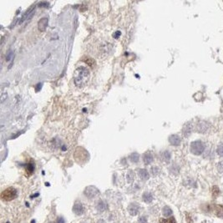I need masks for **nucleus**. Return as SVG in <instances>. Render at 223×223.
I'll use <instances>...</instances> for the list:
<instances>
[{"label": "nucleus", "instance_id": "8", "mask_svg": "<svg viewBox=\"0 0 223 223\" xmlns=\"http://www.w3.org/2000/svg\"><path fill=\"white\" fill-rule=\"evenodd\" d=\"M128 211H129L130 214L131 216L137 215L138 212H139V207L136 204L130 205L129 207H128Z\"/></svg>", "mask_w": 223, "mask_h": 223}, {"label": "nucleus", "instance_id": "22", "mask_svg": "<svg viewBox=\"0 0 223 223\" xmlns=\"http://www.w3.org/2000/svg\"><path fill=\"white\" fill-rule=\"evenodd\" d=\"M54 223H65V221L63 218H58L56 221H54Z\"/></svg>", "mask_w": 223, "mask_h": 223}, {"label": "nucleus", "instance_id": "12", "mask_svg": "<svg viewBox=\"0 0 223 223\" xmlns=\"http://www.w3.org/2000/svg\"><path fill=\"white\" fill-rule=\"evenodd\" d=\"M107 205L105 204V202H100L97 205V209L100 212H104V211L107 209Z\"/></svg>", "mask_w": 223, "mask_h": 223}, {"label": "nucleus", "instance_id": "4", "mask_svg": "<svg viewBox=\"0 0 223 223\" xmlns=\"http://www.w3.org/2000/svg\"><path fill=\"white\" fill-rule=\"evenodd\" d=\"M99 193H100L99 190L96 187H94V186H88L85 189V191H84L85 196L87 197H89V198H93L94 196H96Z\"/></svg>", "mask_w": 223, "mask_h": 223}, {"label": "nucleus", "instance_id": "3", "mask_svg": "<svg viewBox=\"0 0 223 223\" xmlns=\"http://www.w3.org/2000/svg\"><path fill=\"white\" fill-rule=\"evenodd\" d=\"M204 144H203L201 140H196V141H194V142L191 143V151L194 155L199 156V155L202 154V152L204 151Z\"/></svg>", "mask_w": 223, "mask_h": 223}, {"label": "nucleus", "instance_id": "14", "mask_svg": "<svg viewBox=\"0 0 223 223\" xmlns=\"http://www.w3.org/2000/svg\"><path fill=\"white\" fill-rule=\"evenodd\" d=\"M160 223H176L175 219L173 216L168 218V219H164V218H161L160 219Z\"/></svg>", "mask_w": 223, "mask_h": 223}, {"label": "nucleus", "instance_id": "6", "mask_svg": "<svg viewBox=\"0 0 223 223\" xmlns=\"http://www.w3.org/2000/svg\"><path fill=\"white\" fill-rule=\"evenodd\" d=\"M169 141L172 145L178 146L180 144V138L178 136L177 134H172L169 137Z\"/></svg>", "mask_w": 223, "mask_h": 223}, {"label": "nucleus", "instance_id": "19", "mask_svg": "<svg viewBox=\"0 0 223 223\" xmlns=\"http://www.w3.org/2000/svg\"><path fill=\"white\" fill-rule=\"evenodd\" d=\"M217 153L219 156H223V145H220L217 148Z\"/></svg>", "mask_w": 223, "mask_h": 223}, {"label": "nucleus", "instance_id": "20", "mask_svg": "<svg viewBox=\"0 0 223 223\" xmlns=\"http://www.w3.org/2000/svg\"><path fill=\"white\" fill-rule=\"evenodd\" d=\"M139 223H147V218L145 216H141V217L139 218V221H138Z\"/></svg>", "mask_w": 223, "mask_h": 223}, {"label": "nucleus", "instance_id": "21", "mask_svg": "<svg viewBox=\"0 0 223 223\" xmlns=\"http://www.w3.org/2000/svg\"><path fill=\"white\" fill-rule=\"evenodd\" d=\"M13 57H14V54H13L12 52H9V53L8 54V55H7V57H6L7 61H11V60H12V59H13Z\"/></svg>", "mask_w": 223, "mask_h": 223}, {"label": "nucleus", "instance_id": "10", "mask_svg": "<svg viewBox=\"0 0 223 223\" xmlns=\"http://www.w3.org/2000/svg\"><path fill=\"white\" fill-rule=\"evenodd\" d=\"M139 175L143 180H148L149 179V173L145 169H140L139 171Z\"/></svg>", "mask_w": 223, "mask_h": 223}, {"label": "nucleus", "instance_id": "5", "mask_svg": "<svg viewBox=\"0 0 223 223\" xmlns=\"http://www.w3.org/2000/svg\"><path fill=\"white\" fill-rule=\"evenodd\" d=\"M73 212L75 213L76 215H81V214H83L84 212V208H83V206L81 204L80 202H75V204L74 205V207H73Z\"/></svg>", "mask_w": 223, "mask_h": 223}, {"label": "nucleus", "instance_id": "16", "mask_svg": "<svg viewBox=\"0 0 223 223\" xmlns=\"http://www.w3.org/2000/svg\"><path fill=\"white\" fill-rule=\"evenodd\" d=\"M171 214H172V211L170 207H164V209H163V215L168 216H171Z\"/></svg>", "mask_w": 223, "mask_h": 223}, {"label": "nucleus", "instance_id": "11", "mask_svg": "<svg viewBox=\"0 0 223 223\" xmlns=\"http://www.w3.org/2000/svg\"><path fill=\"white\" fill-rule=\"evenodd\" d=\"M152 200H153V196L151 193H149V192L144 193V195H143V201L144 202H146V203H150V202H152Z\"/></svg>", "mask_w": 223, "mask_h": 223}, {"label": "nucleus", "instance_id": "7", "mask_svg": "<svg viewBox=\"0 0 223 223\" xmlns=\"http://www.w3.org/2000/svg\"><path fill=\"white\" fill-rule=\"evenodd\" d=\"M48 19L47 18H43V19H41L40 21L39 22V29L40 31H44L46 30V28L48 26Z\"/></svg>", "mask_w": 223, "mask_h": 223}, {"label": "nucleus", "instance_id": "15", "mask_svg": "<svg viewBox=\"0 0 223 223\" xmlns=\"http://www.w3.org/2000/svg\"><path fill=\"white\" fill-rule=\"evenodd\" d=\"M162 160H163L164 162H169L170 159H171V154H170V152H168V151H165V152L162 153Z\"/></svg>", "mask_w": 223, "mask_h": 223}, {"label": "nucleus", "instance_id": "13", "mask_svg": "<svg viewBox=\"0 0 223 223\" xmlns=\"http://www.w3.org/2000/svg\"><path fill=\"white\" fill-rule=\"evenodd\" d=\"M214 211H215V213L217 216H223V207L221 206H216L214 207Z\"/></svg>", "mask_w": 223, "mask_h": 223}, {"label": "nucleus", "instance_id": "2", "mask_svg": "<svg viewBox=\"0 0 223 223\" xmlns=\"http://www.w3.org/2000/svg\"><path fill=\"white\" fill-rule=\"evenodd\" d=\"M16 196L17 191L16 189L14 188V187H9V188L6 189L1 194V198L3 201H6V202H9V201L15 199Z\"/></svg>", "mask_w": 223, "mask_h": 223}, {"label": "nucleus", "instance_id": "17", "mask_svg": "<svg viewBox=\"0 0 223 223\" xmlns=\"http://www.w3.org/2000/svg\"><path fill=\"white\" fill-rule=\"evenodd\" d=\"M130 159L131 160L132 162L136 163V162H138V161H139V155H138L137 153H133L131 156H130Z\"/></svg>", "mask_w": 223, "mask_h": 223}, {"label": "nucleus", "instance_id": "1", "mask_svg": "<svg viewBox=\"0 0 223 223\" xmlns=\"http://www.w3.org/2000/svg\"><path fill=\"white\" fill-rule=\"evenodd\" d=\"M89 79V71L85 67H79L75 72V84L78 87H84Z\"/></svg>", "mask_w": 223, "mask_h": 223}, {"label": "nucleus", "instance_id": "18", "mask_svg": "<svg viewBox=\"0 0 223 223\" xmlns=\"http://www.w3.org/2000/svg\"><path fill=\"white\" fill-rule=\"evenodd\" d=\"M26 170H27V171L31 174L33 171H34V165L33 164H29L28 165V166L26 167Z\"/></svg>", "mask_w": 223, "mask_h": 223}, {"label": "nucleus", "instance_id": "9", "mask_svg": "<svg viewBox=\"0 0 223 223\" xmlns=\"http://www.w3.org/2000/svg\"><path fill=\"white\" fill-rule=\"evenodd\" d=\"M153 159L154 158H153V156H152V154L145 153V155H144V157H143V161H144L145 165H149L153 162Z\"/></svg>", "mask_w": 223, "mask_h": 223}]
</instances>
